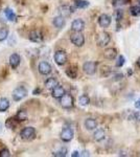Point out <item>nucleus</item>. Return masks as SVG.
Segmentation results:
<instances>
[{
	"instance_id": "nucleus-1",
	"label": "nucleus",
	"mask_w": 140,
	"mask_h": 157,
	"mask_svg": "<svg viewBox=\"0 0 140 157\" xmlns=\"http://www.w3.org/2000/svg\"><path fill=\"white\" fill-rule=\"evenodd\" d=\"M60 104L63 108L70 109L73 107V105H74V100H73V97L71 94H69V93H65V94L60 98Z\"/></svg>"
},
{
	"instance_id": "nucleus-2",
	"label": "nucleus",
	"mask_w": 140,
	"mask_h": 157,
	"mask_svg": "<svg viewBox=\"0 0 140 157\" xmlns=\"http://www.w3.org/2000/svg\"><path fill=\"white\" fill-rule=\"evenodd\" d=\"M27 95V90L25 89L24 87L20 86V87H17L16 89L13 91V98L16 102H19V101L23 100V98Z\"/></svg>"
},
{
	"instance_id": "nucleus-3",
	"label": "nucleus",
	"mask_w": 140,
	"mask_h": 157,
	"mask_svg": "<svg viewBox=\"0 0 140 157\" xmlns=\"http://www.w3.org/2000/svg\"><path fill=\"white\" fill-rule=\"evenodd\" d=\"M110 40H111L110 35H109L108 33L104 32V33H100V34H99L98 36H97L96 43H97V45H98L99 47H104V46H106V45L109 44Z\"/></svg>"
},
{
	"instance_id": "nucleus-4",
	"label": "nucleus",
	"mask_w": 140,
	"mask_h": 157,
	"mask_svg": "<svg viewBox=\"0 0 140 157\" xmlns=\"http://www.w3.org/2000/svg\"><path fill=\"white\" fill-rule=\"evenodd\" d=\"M70 40L72 42V44H74L78 47L83 46L84 43H85V38H84L83 35L81 33H76V32H74V34L71 35Z\"/></svg>"
},
{
	"instance_id": "nucleus-5",
	"label": "nucleus",
	"mask_w": 140,
	"mask_h": 157,
	"mask_svg": "<svg viewBox=\"0 0 140 157\" xmlns=\"http://www.w3.org/2000/svg\"><path fill=\"white\" fill-rule=\"evenodd\" d=\"M55 61L60 66L64 65L67 62V55H66L64 50H58V52H55Z\"/></svg>"
},
{
	"instance_id": "nucleus-6",
	"label": "nucleus",
	"mask_w": 140,
	"mask_h": 157,
	"mask_svg": "<svg viewBox=\"0 0 140 157\" xmlns=\"http://www.w3.org/2000/svg\"><path fill=\"white\" fill-rule=\"evenodd\" d=\"M61 139L65 143H68V141L72 140L73 136H74V132L71 128H64L62 130V132L60 134Z\"/></svg>"
},
{
	"instance_id": "nucleus-7",
	"label": "nucleus",
	"mask_w": 140,
	"mask_h": 157,
	"mask_svg": "<svg viewBox=\"0 0 140 157\" xmlns=\"http://www.w3.org/2000/svg\"><path fill=\"white\" fill-rule=\"evenodd\" d=\"M35 134H36V130L34 127H26L21 131L20 136L23 139H25V140H29V139L34 138Z\"/></svg>"
},
{
	"instance_id": "nucleus-8",
	"label": "nucleus",
	"mask_w": 140,
	"mask_h": 157,
	"mask_svg": "<svg viewBox=\"0 0 140 157\" xmlns=\"http://www.w3.org/2000/svg\"><path fill=\"white\" fill-rule=\"evenodd\" d=\"M83 70H84V72L87 73V75H94L96 71V63L92 62V61L86 62L85 64L83 65Z\"/></svg>"
},
{
	"instance_id": "nucleus-9",
	"label": "nucleus",
	"mask_w": 140,
	"mask_h": 157,
	"mask_svg": "<svg viewBox=\"0 0 140 157\" xmlns=\"http://www.w3.org/2000/svg\"><path fill=\"white\" fill-rule=\"evenodd\" d=\"M38 69H39V72L43 75H47L51 72V66H50V64L48 62H46V61L40 62L39 66H38Z\"/></svg>"
},
{
	"instance_id": "nucleus-10",
	"label": "nucleus",
	"mask_w": 140,
	"mask_h": 157,
	"mask_svg": "<svg viewBox=\"0 0 140 157\" xmlns=\"http://www.w3.org/2000/svg\"><path fill=\"white\" fill-rule=\"evenodd\" d=\"M111 17L109 16V15H106V14H103L99 16L98 18V24L100 27H104V29H106V27L110 26L111 24Z\"/></svg>"
},
{
	"instance_id": "nucleus-11",
	"label": "nucleus",
	"mask_w": 140,
	"mask_h": 157,
	"mask_svg": "<svg viewBox=\"0 0 140 157\" xmlns=\"http://www.w3.org/2000/svg\"><path fill=\"white\" fill-rule=\"evenodd\" d=\"M84 29H85V22H84L82 19H75L74 21L72 22V24H71V29H72L73 32L81 33Z\"/></svg>"
},
{
	"instance_id": "nucleus-12",
	"label": "nucleus",
	"mask_w": 140,
	"mask_h": 157,
	"mask_svg": "<svg viewBox=\"0 0 140 157\" xmlns=\"http://www.w3.org/2000/svg\"><path fill=\"white\" fill-rule=\"evenodd\" d=\"M66 93V91L64 89V87L61 85H57L51 91V95L55 98H61Z\"/></svg>"
},
{
	"instance_id": "nucleus-13",
	"label": "nucleus",
	"mask_w": 140,
	"mask_h": 157,
	"mask_svg": "<svg viewBox=\"0 0 140 157\" xmlns=\"http://www.w3.org/2000/svg\"><path fill=\"white\" fill-rule=\"evenodd\" d=\"M20 56L17 55V54H13L11 55V57H9V65H11V67L13 69H16V68L19 66L20 64Z\"/></svg>"
},
{
	"instance_id": "nucleus-14",
	"label": "nucleus",
	"mask_w": 140,
	"mask_h": 157,
	"mask_svg": "<svg viewBox=\"0 0 140 157\" xmlns=\"http://www.w3.org/2000/svg\"><path fill=\"white\" fill-rule=\"evenodd\" d=\"M29 40L32 42H37V43L41 42L43 40V36L39 30H32V32H30V34H29Z\"/></svg>"
},
{
	"instance_id": "nucleus-15",
	"label": "nucleus",
	"mask_w": 140,
	"mask_h": 157,
	"mask_svg": "<svg viewBox=\"0 0 140 157\" xmlns=\"http://www.w3.org/2000/svg\"><path fill=\"white\" fill-rule=\"evenodd\" d=\"M52 23L53 25H55L57 29H62V27H64V25H65V17H63V16H58V17H55V18H53V21H52Z\"/></svg>"
},
{
	"instance_id": "nucleus-16",
	"label": "nucleus",
	"mask_w": 140,
	"mask_h": 157,
	"mask_svg": "<svg viewBox=\"0 0 140 157\" xmlns=\"http://www.w3.org/2000/svg\"><path fill=\"white\" fill-rule=\"evenodd\" d=\"M85 127L89 131L94 130V129L97 127V121L94 120V118H87L85 121Z\"/></svg>"
},
{
	"instance_id": "nucleus-17",
	"label": "nucleus",
	"mask_w": 140,
	"mask_h": 157,
	"mask_svg": "<svg viewBox=\"0 0 140 157\" xmlns=\"http://www.w3.org/2000/svg\"><path fill=\"white\" fill-rule=\"evenodd\" d=\"M105 137H106V132L104 129H97L93 134V138L96 141H101Z\"/></svg>"
},
{
	"instance_id": "nucleus-18",
	"label": "nucleus",
	"mask_w": 140,
	"mask_h": 157,
	"mask_svg": "<svg viewBox=\"0 0 140 157\" xmlns=\"http://www.w3.org/2000/svg\"><path fill=\"white\" fill-rule=\"evenodd\" d=\"M73 12V9L68 6H63L60 7V14L63 17H69L70 14Z\"/></svg>"
},
{
	"instance_id": "nucleus-19",
	"label": "nucleus",
	"mask_w": 140,
	"mask_h": 157,
	"mask_svg": "<svg viewBox=\"0 0 140 157\" xmlns=\"http://www.w3.org/2000/svg\"><path fill=\"white\" fill-rule=\"evenodd\" d=\"M104 56H105V58L107 59H115L116 56H117V50L115 48H107L105 50V52H104Z\"/></svg>"
},
{
	"instance_id": "nucleus-20",
	"label": "nucleus",
	"mask_w": 140,
	"mask_h": 157,
	"mask_svg": "<svg viewBox=\"0 0 140 157\" xmlns=\"http://www.w3.org/2000/svg\"><path fill=\"white\" fill-rule=\"evenodd\" d=\"M57 85H59V83H58V80L55 78H47L46 82H45V87H46L47 89L52 90Z\"/></svg>"
},
{
	"instance_id": "nucleus-21",
	"label": "nucleus",
	"mask_w": 140,
	"mask_h": 157,
	"mask_svg": "<svg viewBox=\"0 0 140 157\" xmlns=\"http://www.w3.org/2000/svg\"><path fill=\"white\" fill-rule=\"evenodd\" d=\"M9 107V102L6 98H0V112H4Z\"/></svg>"
},
{
	"instance_id": "nucleus-22",
	"label": "nucleus",
	"mask_w": 140,
	"mask_h": 157,
	"mask_svg": "<svg viewBox=\"0 0 140 157\" xmlns=\"http://www.w3.org/2000/svg\"><path fill=\"white\" fill-rule=\"evenodd\" d=\"M15 118H16L17 121H24L27 118V112L25 110H19L17 112L16 116H15Z\"/></svg>"
},
{
	"instance_id": "nucleus-23",
	"label": "nucleus",
	"mask_w": 140,
	"mask_h": 157,
	"mask_svg": "<svg viewBox=\"0 0 140 157\" xmlns=\"http://www.w3.org/2000/svg\"><path fill=\"white\" fill-rule=\"evenodd\" d=\"M4 14H6V18L9 20V21H15L16 20V14L14 13V11H13L12 9H6L4 10Z\"/></svg>"
},
{
	"instance_id": "nucleus-24",
	"label": "nucleus",
	"mask_w": 140,
	"mask_h": 157,
	"mask_svg": "<svg viewBox=\"0 0 140 157\" xmlns=\"http://www.w3.org/2000/svg\"><path fill=\"white\" fill-rule=\"evenodd\" d=\"M89 1L87 0H74V6L78 9H86L87 6H89Z\"/></svg>"
},
{
	"instance_id": "nucleus-25",
	"label": "nucleus",
	"mask_w": 140,
	"mask_h": 157,
	"mask_svg": "<svg viewBox=\"0 0 140 157\" xmlns=\"http://www.w3.org/2000/svg\"><path fill=\"white\" fill-rule=\"evenodd\" d=\"M66 75L71 78H75L76 75H78V71H76V69L74 67H69L66 69Z\"/></svg>"
},
{
	"instance_id": "nucleus-26",
	"label": "nucleus",
	"mask_w": 140,
	"mask_h": 157,
	"mask_svg": "<svg viewBox=\"0 0 140 157\" xmlns=\"http://www.w3.org/2000/svg\"><path fill=\"white\" fill-rule=\"evenodd\" d=\"M7 36H9V29L6 27H0V41L6 40Z\"/></svg>"
},
{
	"instance_id": "nucleus-27",
	"label": "nucleus",
	"mask_w": 140,
	"mask_h": 157,
	"mask_svg": "<svg viewBox=\"0 0 140 157\" xmlns=\"http://www.w3.org/2000/svg\"><path fill=\"white\" fill-rule=\"evenodd\" d=\"M78 102H80V104L82 106H87V105H89V103H90V98H89L88 95L83 94V95H81L80 98H78Z\"/></svg>"
},
{
	"instance_id": "nucleus-28",
	"label": "nucleus",
	"mask_w": 140,
	"mask_h": 157,
	"mask_svg": "<svg viewBox=\"0 0 140 157\" xmlns=\"http://www.w3.org/2000/svg\"><path fill=\"white\" fill-rule=\"evenodd\" d=\"M16 118H7L6 121V126L9 129H15L16 128Z\"/></svg>"
},
{
	"instance_id": "nucleus-29",
	"label": "nucleus",
	"mask_w": 140,
	"mask_h": 157,
	"mask_svg": "<svg viewBox=\"0 0 140 157\" xmlns=\"http://www.w3.org/2000/svg\"><path fill=\"white\" fill-rule=\"evenodd\" d=\"M130 14L132 16H135V17H138L140 16V6H134L130 9Z\"/></svg>"
},
{
	"instance_id": "nucleus-30",
	"label": "nucleus",
	"mask_w": 140,
	"mask_h": 157,
	"mask_svg": "<svg viewBox=\"0 0 140 157\" xmlns=\"http://www.w3.org/2000/svg\"><path fill=\"white\" fill-rule=\"evenodd\" d=\"M66 155H67V149L66 148H62L59 151L53 153V156H55V157H65Z\"/></svg>"
},
{
	"instance_id": "nucleus-31",
	"label": "nucleus",
	"mask_w": 140,
	"mask_h": 157,
	"mask_svg": "<svg viewBox=\"0 0 140 157\" xmlns=\"http://www.w3.org/2000/svg\"><path fill=\"white\" fill-rule=\"evenodd\" d=\"M129 2V0H113V6H124Z\"/></svg>"
},
{
	"instance_id": "nucleus-32",
	"label": "nucleus",
	"mask_w": 140,
	"mask_h": 157,
	"mask_svg": "<svg viewBox=\"0 0 140 157\" xmlns=\"http://www.w3.org/2000/svg\"><path fill=\"white\" fill-rule=\"evenodd\" d=\"M123 64H124V57H123V56H119L118 60H117V62H116V66L121 67V66H123Z\"/></svg>"
},
{
	"instance_id": "nucleus-33",
	"label": "nucleus",
	"mask_w": 140,
	"mask_h": 157,
	"mask_svg": "<svg viewBox=\"0 0 140 157\" xmlns=\"http://www.w3.org/2000/svg\"><path fill=\"white\" fill-rule=\"evenodd\" d=\"M11 154H9V151L7 149H3V150L0 151V157H9Z\"/></svg>"
},
{
	"instance_id": "nucleus-34",
	"label": "nucleus",
	"mask_w": 140,
	"mask_h": 157,
	"mask_svg": "<svg viewBox=\"0 0 140 157\" xmlns=\"http://www.w3.org/2000/svg\"><path fill=\"white\" fill-rule=\"evenodd\" d=\"M121 18H123V12L118 10V11L116 12V20H117V21H119Z\"/></svg>"
},
{
	"instance_id": "nucleus-35",
	"label": "nucleus",
	"mask_w": 140,
	"mask_h": 157,
	"mask_svg": "<svg viewBox=\"0 0 140 157\" xmlns=\"http://www.w3.org/2000/svg\"><path fill=\"white\" fill-rule=\"evenodd\" d=\"M134 117L137 121H140V111H137V112L134 113Z\"/></svg>"
},
{
	"instance_id": "nucleus-36",
	"label": "nucleus",
	"mask_w": 140,
	"mask_h": 157,
	"mask_svg": "<svg viewBox=\"0 0 140 157\" xmlns=\"http://www.w3.org/2000/svg\"><path fill=\"white\" fill-rule=\"evenodd\" d=\"M71 156H72V157H78V156H81V153H80V152H78V151H74L72 154H71Z\"/></svg>"
},
{
	"instance_id": "nucleus-37",
	"label": "nucleus",
	"mask_w": 140,
	"mask_h": 157,
	"mask_svg": "<svg viewBox=\"0 0 140 157\" xmlns=\"http://www.w3.org/2000/svg\"><path fill=\"white\" fill-rule=\"evenodd\" d=\"M90 154H89L88 151H83L82 153H81V156H89Z\"/></svg>"
},
{
	"instance_id": "nucleus-38",
	"label": "nucleus",
	"mask_w": 140,
	"mask_h": 157,
	"mask_svg": "<svg viewBox=\"0 0 140 157\" xmlns=\"http://www.w3.org/2000/svg\"><path fill=\"white\" fill-rule=\"evenodd\" d=\"M123 78V75H121V73H120V75H115V80H121V78Z\"/></svg>"
},
{
	"instance_id": "nucleus-39",
	"label": "nucleus",
	"mask_w": 140,
	"mask_h": 157,
	"mask_svg": "<svg viewBox=\"0 0 140 157\" xmlns=\"http://www.w3.org/2000/svg\"><path fill=\"white\" fill-rule=\"evenodd\" d=\"M135 107L138 108V109H140V100H138L136 103H135Z\"/></svg>"
},
{
	"instance_id": "nucleus-40",
	"label": "nucleus",
	"mask_w": 140,
	"mask_h": 157,
	"mask_svg": "<svg viewBox=\"0 0 140 157\" xmlns=\"http://www.w3.org/2000/svg\"><path fill=\"white\" fill-rule=\"evenodd\" d=\"M39 92H40V89H36V90H34V92H32V93H34L35 95H37Z\"/></svg>"
},
{
	"instance_id": "nucleus-41",
	"label": "nucleus",
	"mask_w": 140,
	"mask_h": 157,
	"mask_svg": "<svg viewBox=\"0 0 140 157\" xmlns=\"http://www.w3.org/2000/svg\"><path fill=\"white\" fill-rule=\"evenodd\" d=\"M137 65H138V66L140 67V58L138 59V61H137Z\"/></svg>"
},
{
	"instance_id": "nucleus-42",
	"label": "nucleus",
	"mask_w": 140,
	"mask_h": 157,
	"mask_svg": "<svg viewBox=\"0 0 140 157\" xmlns=\"http://www.w3.org/2000/svg\"><path fill=\"white\" fill-rule=\"evenodd\" d=\"M1 131H2V124L0 123V132H1Z\"/></svg>"
},
{
	"instance_id": "nucleus-43",
	"label": "nucleus",
	"mask_w": 140,
	"mask_h": 157,
	"mask_svg": "<svg viewBox=\"0 0 140 157\" xmlns=\"http://www.w3.org/2000/svg\"><path fill=\"white\" fill-rule=\"evenodd\" d=\"M138 2H139V6H140V0H138Z\"/></svg>"
}]
</instances>
